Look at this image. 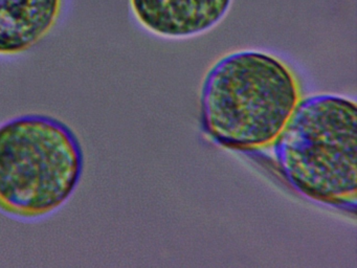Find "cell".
<instances>
[{
  "label": "cell",
  "mask_w": 357,
  "mask_h": 268,
  "mask_svg": "<svg viewBox=\"0 0 357 268\" xmlns=\"http://www.w3.org/2000/svg\"><path fill=\"white\" fill-rule=\"evenodd\" d=\"M300 100L298 80L284 61L239 50L208 69L200 94L202 123L227 148L259 150L273 146Z\"/></svg>",
  "instance_id": "obj_1"
},
{
  "label": "cell",
  "mask_w": 357,
  "mask_h": 268,
  "mask_svg": "<svg viewBox=\"0 0 357 268\" xmlns=\"http://www.w3.org/2000/svg\"><path fill=\"white\" fill-rule=\"evenodd\" d=\"M84 151L74 130L30 113L0 124V213L36 221L61 209L82 179Z\"/></svg>",
  "instance_id": "obj_2"
},
{
  "label": "cell",
  "mask_w": 357,
  "mask_h": 268,
  "mask_svg": "<svg viewBox=\"0 0 357 268\" xmlns=\"http://www.w3.org/2000/svg\"><path fill=\"white\" fill-rule=\"evenodd\" d=\"M273 147L282 175L296 191L321 202L355 209L354 100L333 94L301 98Z\"/></svg>",
  "instance_id": "obj_3"
},
{
  "label": "cell",
  "mask_w": 357,
  "mask_h": 268,
  "mask_svg": "<svg viewBox=\"0 0 357 268\" xmlns=\"http://www.w3.org/2000/svg\"><path fill=\"white\" fill-rule=\"evenodd\" d=\"M233 0H129L135 20L146 31L167 39H185L221 22Z\"/></svg>",
  "instance_id": "obj_4"
},
{
  "label": "cell",
  "mask_w": 357,
  "mask_h": 268,
  "mask_svg": "<svg viewBox=\"0 0 357 268\" xmlns=\"http://www.w3.org/2000/svg\"><path fill=\"white\" fill-rule=\"evenodd\" d=\"M64 0H0V58L26 54L61 18Z\"/></svg>",
  "instance_id": "obj_5"
}]
</instances>
